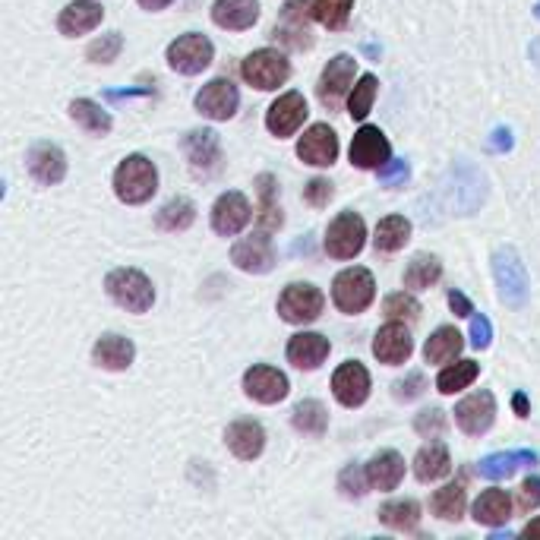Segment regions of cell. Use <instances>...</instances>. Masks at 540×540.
Masks as SVG:
<instances>
[{
  "label": "cell",
  "instance_id": "1",
  "mask_svg": "<svg viewBox=\"0 0 540 540\" xmlns=\"http://www.w3.org/2000/svg\"><path fill=\"white\" fill-rule=\"evenodd\" d=\"M158 190V171L146 155H127L114 171V193L120 203L139 206L149 203Z\"/></svg>",
  "mask_w": 540,
  "mask_h": 540
},
{
  "label": "cell",
  "instance_id": "41",
  "mask_svg": "<svg viewBox=\"0 0 540 540\" xmlns=\"http://www.w3.org/2000/svg\"><path fill=\"white\" fill-rule=\"evenodd\" d=\"M477 373H480V367L474 364V360H458V364H452V367H446L443 373H439L436 389L443 395H455V392L468 389L477 379Z\"/></svg>",
  "mask_w": 540,
  "mask_h": 540
},
{
  "label": "cell",
  "instance_id": "25",
  "mask_svg": "<svg viewBox=\"0 0 540 540\" xmlns=\"http://www.w3.org/2000/svg\"><path fill=\"white\" fill-rule=\"evenodd\" d=\"M329 338L319 332H300L288 342V360L297 370H316L329 357Z\"/></svg>",
  "mask_w": 540,
  "mask_h": 540
},
{
  "label": "cell",
  "instance_id": "38",
  "mask_svg": "<svg viewBox=\"0 0 540 540\" xmlns=\"http://www.w3.org/2000/svg\"><path fill=\"white\" fill-rule=\"evenodd\" d=\"M196 222V206L190 203L187 196H174L168 203L158 209L155 225L162 231H187Z\"/></svg>",
  "mask_w": 540,
  "mask_h": 540
},
{
  "label": "cell",
  "instance_id": "39",
  "mask_svg": "<svg viewBox=\"0 0 540 540\" xmlns=\"http://www.w3.org/2000/svg\"><path fill=\"white\" fill-rule=\"evenodd\" d=\"M70 117L86 133H95V136L111 133V114L102 105L89 102V98H76V102H70Z\"/></svg>",
  "mask_w": 540,
  "mask_h": 540
},
{
  "label": "cell",
  "instance_id": "50",
  "mask_svg": "<svg viewBox=\"0 0 540 540\" xmlns=\"http://www.w3.org/2000/svg\"><path fill=\"white\" fill-rule=\"evenodd\" d=\"M304 199L313 206V209H323L329 206V199H332V184L326 177H313L310 184L304 187Z\"/></svg>",
  "mask_w": 540,
  "mask_h": 540
},
{
  "label": "cell",
  "instance_id": "15",
  "mask_svg": "<svg viewBox=\"0 0 540 540\" xmlns=\"http://www.w3.org/2000/svg\"><path fill=\"white\" fill-rule=\"evenodd\" d=\"M297 158L313 168H329L338 158V136L329 124H313L297 143Z\"/></svg>",
  "mask_w": 540,
  "mask_h": 540
},
{
  "label": "cell",
  "instance_id": "55",
  "mask_svg": "<svg viewBox=\"0 0 540 540\" xmlns=\"http://www.w3.org/2000/svg\"><path fill=\"white\" fill-rule=\"evenodd\" d=\"M512 405H515V414H518V417H528V398H525V392H515Z\"/></svg>",
  "mask_w": 540,
  "mask_h": 540
},
{
  "label": "cell",
  "instance_id": "31",
  "mask_svg": "<svg viewBox=\"0 0 540 540\" xmlns=\"http://www.w3.org/2000/svg\"><path fill=\"white\" fill-rule=\"evenodd\" d=\"M512 515V499L506 496V490H487L477 496L474 503V522L477 525H487V528H496V525H506Z\"/></svg>",
  "mask_w": 540,
  "mask_h": 540
},
{
  "label": "cell",
  "instance_id": "33",
  "mask_svg": "<svg viewBox=\"0 0 540 540\" xmlns=\"http://www.w3.org/2000/svg\"><path fill=\"white\" fill-rule=\"evenodd\" d=\"M256 193H259V215L256 222L263 231L282 228V206H278V184L272 174H259L256 177Z\"/></svg>",
  "mask_w": 540,
  "mask_h": 540
},
{
  "label": "cell",
  "instance_id": "44",
  "mask_svg": "<svg viewBox=\"0 0 540 540\" xmlns=\"http://www.w3.org/2000/svg\"><path fill=\"white\" fill-rule=\"evenodd\" d=\"M120 51H124V38H120V32H108L102 38H95L86 51V57L92 60V64H111V60H117Z\"/></svg>",
  "mask_w": 540,
  "mask_h": 540
},
{
  "label": "cell",
  "instance_id": "7",
  "mask_svg": "<svg viewBox=\"0 0 540 540\" xmlns=\"http://www.w3.org/2000/svg\"><path fill=\"white\" fill-rule=\"evenodd\" d=\"M367 244V225L357 212H342L326 231V253L332 259H354Z\"/></svg>",
  "mask_w": 540,
  "mask_h": 540
},
{
  "label": "cell",
  "instance_id": "17",
  "mask_svg": "<svg viewBox=\"0 0 540 540\" xmlns=\"http://www.w3.org/2000/svg\"><path fill=\"white\" fill-rule=\"evenodd\" d=\"M237 105H240V92L231 79H212L196 95V111L209 120H231Z\"/></svg>",
  "mask_w": 540,
  "mask_h": 540
},
{
  "label": "cell",
  "instance_id": "53",
  "mask_svg": "<svg viewBox=\"0 0 540 540\" xmlns=\"http://www.w3.org/2000/svg\"><path fill=\"white\" fill-rule=\"evenodd\" d=\"M449 307H452L455 316H471V313H474L471 300H468L462 291H449Z\"/></svg>",
  "mask_w": 540,
  "mask_h": 540
},
{
  "label": "cell",
  "instance_id": "37",
  "mask_svg": "<svg viewBox=\"0 0 540 540\" xmlns=\"http://www.w3.org/2000/svg\"><path fill=\"white\" fill-rule=\"evenodd\" d=\"M439 278H443V263H439V259L430 256V253H420V256L411 259L408 269H405V288L427 291V288H433L439 282Z\"/></svg>",
  "mask_w": 540,
  "mask_h": 540
},
{
  "label": "cell",
  "instance_id": "26",
  "mask_svg": "<svg viewBox=\"0 0 540 540\" xmlns=\"http://www.w3.org/2000/svg\"><path fill=\"white\" fill-rule=\"evenodd\" d=\"M133 357H136V348H133L130 338H124V335H102L95 342V348H92L95 364L102 370H114V373L127 370L133 364Z\"/></svg>",
  "mask_w": 540,
  "mask_h": 540
},
{
  "label": "cell",
  "instance_id": "22",
  "mask_svg": "<svg viewBox=\"0 0 540 540\" xmlns=\"http://www.w3.org/2000/svg\"><path fill=\"white\" fill-rule=\"evenodd\" d=\"M411 351H414L411 332L402 323H386L373 338V354L389 367L405 364V360L411 357Z\"/></svg>",
  "mask_w": 540,
  "mask_h": 540
},
{
  "label": "cell",
  "instance_id": "18",
  "mask_svg": "<svg viewBox=\"0 0 540 540\" xmlns=\"http://www.w3.org/2000/svg\"><path fill=\"white\" fill-rule=\"evenodd\" d=\"M250 222V203H247V196L244 193H237V190H228L215 199V206H212V228L215 234H222V237H234L247 228Z\"/></svg>",
  "mask_w": 540,
  "mask_h": 540
},
{
  "label": "cell",
  "instance_id": "43",
  "mask_svg": "<svg viewBox=\"0 0 540 540\" xmlns=\"http://www.w3.org/2000/svg\"><path fill=\"white\" fill-rule=\"evenodd\" d=\"M354 0H316V23L326 29H345Z\"/></svg>",
  "mask_w": 540,
  "mask_h": 540
},
{
  "label": "cell",
  "instance_id": "32",
  "mask_svg": "<svg viewBox=\"0 0 540 540\" xmlns=\"http://www.w3.org/2000/svg\"><path fill=\"white\" fill-rule=\"evenodd\" d=\"M465 506H468V490H465V480H455V484H446L439 487L430 499V509L436 518H443V522H458V518L465 515Z\"/></svg>",
  "mask_w": 540,
  "mask_h": 540
},
{
  "label": "cell",
  "instance_id": "2",
  "mask_svg": "<svg viewBox=\"0 0 540 540\" xmlns=\"http://www.w3.org/2000/svg\"><path fill=\"white\" fill-rule=\"evenodd\" d=\"M493 278L499 288V300L512 310H522L528 304V272L515 247H499L493 253Z\"/></svg>",
  "mask_w": 540,
  "mask_h": 540
},
{
  "label": "cell",
  "instance_id": "56",
  "mask_svg": "<svg viewBox=\"0 0 540 540\" xmlns=\"http://www.w3.org/2000/svg\"><path fill=\"white\" fill-rule=\"evenodd\" d=\"M168 4H171V0H139V7H143V10H162Z\"/></svg>",
  "mask_w": 540,
  "mask_h": 540
},
{
  "label": "cell",
  "instance_id": "24",
  "mask_svg": "<svg viewBox=\"0 0 540 540\" xmlns=\"http://www.w3.org/2000/svg\"><path fill=\"white\" fill-rule=\"evenodd\" d=\"M225 443L237 458L250 462V458H259L266 449V430L259 427L256 420H234L225 430Z\"/></svg>",
  "mask_w": 540,
  "mask_h": 540
},
{
  "label": "cell",
  "instance_id": "47",
  "mask_svg": "<svg viewBox=\"0 0 540 540\" xmlns=\"http://www.w3.org/2000/svg\"><path fill=\"white\" fill-rule=\"evenodd\" d=\"M376 177L383 187H405V180L411 177V168L405 158H389L383 168H376Z\"/></svg>",
  "mask_w": 540,
  "mask_h": 540
},
{
  "label": "cell",
  "instance_id": "16",
  "mask_svg": "<svg viewBox=\"0 0 540 540\" xmlns=\"http://www.w3.org/2000/svg\"><path fill=\"white\" fill-rule=\"evenodd\" d=\"M184 152L196 177H209L222 165V139L215 130H193L184 139Z\"/></svg>",
  "mask_w": 540,
  "mask_h": 540
},
{
  "label": "cell",
  "instance_id": "19",
  "mask_svg": "<svg viewBox=\"0 0 540 540\" xmlns=\"http://www.w3.org/2000/svg\"><path fill=\"white\" fill-rule=\"evenodd\" d=\"M332 392L335 398L342 402L345 408H360L367 402L370 395V373L364 364H357V360H348V364H342L335 370L332 376Z\"/></svg>",
  "mask_w": 540,
  "mask_h": 540
},
{
  "label": "cell",
  "instance_id": "11",
  "mask_svg": "<svg viewBox=\"0 0 540 540\" xmlns=\"http://www.w3.org/2000/svg\"><path fill=\"white\" fill-rule=\"evenodd\" d=\"M316 19V0H288L282 7V26H275V38H282L291 48H310L313 38L307 23Z\"/></svg>",
  "mask_w": 540,
  "mask_h": 540
},
{
  "label": "cell",
  "instance_id": "3",
  "mask_svg": "<svg viewBox=\"0 0 540 540\" xmlns=\"http://www.w3.org/2000/svg\"><path fill=\"white\" fill-rule=\"evenodd\" d=\"M105 288L114 304L130 313H146L155 304V288L139 269H114L105 278Z\"/></svg>",
  "mask_w": 540,
  "mask_h": 540
},
{
  "label": "cell",
  "instance_id": "45",
  "mask_svg": "<svg viewBox=\"0 0 540 540\" xmlns=\"http://www.w3.org/2000/svg\"><path fill=\"white\" fill-rule=\"evenodd\" d=\"M383 313H386L389 319H414V316L420 313V304H417L411 294L395 291V294H389V297L383 300Z\"/></svg>",
  "mask_w": 540,
  "mask_h": 540
},
{
  "label": "cell",
  "instance_id": "10",
  "mask_svg": "<svg viewBox=\"0 0 540 540\" xmlns=\"http://www.w3.org/2000/svg\"><path fill=\"white\" fill-rule=\"evenodd\" d=\"M307 98L300 95V92H285V95H278L275 102L269 105L266 111V127L272 136L278 139H285V136H294L300 127H304V120H307Z\"/></svg>",
  "mask_w": 540,
  "mask_h": 540
},
{
  "label": "cell",
  "instance_id": "30",
  "mask_svg": "<svg viewBox=\"0 0 540 540\" xmlns=\"http://www.w3.org/2000/svg\"><path fill=\"white\" fill-rule=\"evenodd\" d=\"M449 471H452V458L443 443H427L414 455V474H417V480H424V484L443 480Z\"/></svg>",
  "mask_w": 540,
  "mask_h": 540
},
{
  "label": "cell",
  "instance_id": "23",
  "mask_svg": "<svg viewBox=\"0 0 540 540\" xmlns=\"http://www.w3.org/2000/svg\"><path fill=\"white\" fill-rule=\"evenodd\" d=\"M102 4H95V0H73L57 16V29L64 32L67 38H76V35H86L92 32L98 23H102Z\"/></svg>",
  "mask_w": 540,
  "mask_h": 540
},
{
  "label": "cell",
  "instance_id": "35",
  "mask_svg": "<svg viewBox=\"0 0 540 540\" xmlns=\"http://www.w3.org/2000/svg\"><path fill=\"white\" fill-rule=\"evenodd\" d=\"M411 240V222L405 215H389L383 222L376 225V234H373V247L379 253H395L402 250Z\"/></svg>",
  "mask_w": 540,
  "mask_h": 540
},
{
  "label": "cell",
  "instance_id": "49",
  "mask_svg": "<svg viewBox=\"0 0 540 540\" xmlns=\"http://www.w3.org/2000/svg\"><path fill=\"white\" fill-rule=\"evenodd\" d=\"M540 506V477H525L518 487V512H534Z\"/></svg>",
  "mask_w": 540,
  "mask_h": 540
},
{
  "label": "cell",
  "instance_id": "29",
  "mask_svg": "<svg viewBox=\"0 0 540 540\" xmlns=\"http://www.w3.org/2000/svg\"><path fill=\"white\" fill-rule=\"evenodd\" d=\"M259 19V4L256 0H218L212 7V23L240 32V29H250Z\"/></svg>",
  "mask_w": 540,
  "mask_h": 540
},
{
  "label": "cell",
  "instance_id": "28",
  "mask_svg": "<svg viewBox=\"0 0 540 540\" xmlns=\"http://www.w3.org/2000/svg\"><path fill=\"white\" fill-rule=\"evenodd\" d=\"M540 462V455L534 449H518V452H493L487 458H480V474L490 480H506L518 468H534Z\"/></svg>",
  "mask_w": 540,
  "mask_h": 540
},
{
  "label": "cell",
  "instance_id": "40",
  "mask_svg": "<svg viewBox=\"0 0 540 540\" xmlns=\"http://www.w3.org/2000/svg\"><path fill=\"white\" fill-rule=\"evenodd\" d=\"M294 427L300 433H310V436H323L326 427H329V414L323 408V402H316V398H307V402H300L291 414Z\"/></svg>",
  "mask_w": 540,
  "mask_h": 540
},
{
  "label": "cell",
  "instance_id": "48",
  "mask_svg": "<svg viewBox=\"0 0 540 540\" xmlns=\"http://www.w3.org/2000/svg\"><path fill=\"white\" fill-rule=\"evenodd\" d=\"M446 427V411H439V408H430V411H420L417 420H414V430L420 436H439Z\"/></svg>",
  "mask_w": 540,
  "mask_h": 540
},
{
  "label": "cell",
  "instance_id": "20",
  "mask_svg": "<svg viewBox=\"0 0 540 540\" xmlns=\"http://www.w3.org/2000/svg\"><path fill=\"white\" fill-rule=\"evenodd\" d=\"M26 165L42 187H54L67 177V155L54 143H35L26 155Z\"/></svg>",
  "mask_w": 540,
  "mask_h": 540
},
{
  "label": "cell",
  "instance_id": "58",
  "mask_svg": "<svg viewBox=\"0 0 540 540\" xmlns=\"http://www.w3.org/2000/svg\"><path fill=\"white\" fill-rule=\"evenodd\" d=\"M534 16L540 19V0H537V7H534Z\"/></svg>",
  "mask_w": 540,
  "mask_h": 540
},
{
  "label": "cell",
  "instance_id": "27",
  "mask_svg": "<svg viewBox=\"0 0 540 540\" xmlns=\"http://www.w3.org/2000/svg\"><path fill=\"white\" fill-rule=\"evenodd\" d=\"M405 477V458L395 449H383L376 452L367 462V480L373 490H395Z\"/></svg>",
  "mask_w": 540,
  "mask_h": 540
},
{
  "label": "cell",
  "instance_id": "42",
  "mask_svg": "<svg viewBox=\"0 0 540 540\" xmlns=\"http://www.w3.org/2000/svg\"><path fill=\"white\" fill-rule=\"evenodd\" d=\"M373 98H376V76L373 73H364L357 79L354 92L348 95V111L354 120H364L373 108Z\"/></svg>",
  "mask_w": 540,
  "mask_h": 540
},
{
  "label": "cell",
  "instance_id": "36",
  "mask_svg": "<svg viewBox=\"0 0 540 540\" xmlns=\"http://www.w3.org/2000/svg\"><path fill=\"white\" fill-rule=\"evenodd\" d=\"M379 522L392 531H405V534H414L417 525H420V506L414 499H392L383 509H379Z\"/></svg>",
  "mask_w": 540,
  "mask_h": 540
},
{
  "label": "cell",
  "instance_id": "4",
  "mask_svg": "<svg viewBox=\"0 0 540 540\" xmlns=\"http://www.w3.org/2000/svg\"><path fill=\"white\" fill-rule=\"evenodd\" d=\"M373 297H376V282H373V275L367 269H345V272H338L335 275V282H332V300H335V307L342 310V313H364L370 304H373Z\"/></svg>",
  "mask_w": 540,
  "mask_h": 540
},
{
  "label": "cell",
  "instance_id": "8",
  "mask_svg": "<svg viewBox=\"0 0 540 540\" xmlns=\"http://www.w3.org/2000/svg\"><path fill=\"white\" fill-rule=\"evenodd\" d=\"M212 57H215L212 42H209L206 35H199V32H187V35H180L177 42L168 45V64H171V70L184 73V76L203 73L212 64Z\"/></svg>",
  "mask_w": 540,
  "mask_h": 540
},
{
  "label": "cell",
  "instance_id": "9",
  "mask_svg": "<svg viewBox=\"0 0 540 540\" xmlns=\"http://www.w3.org/2000/svg\"><path fill=\"white\" fill-rule=\"evenodd\" d=\"M354 73H357V60L351 54H338V57H332L329 64H326L323 76H319L316 95H319V102H323L329 111H335L338 105H342L345 92L354 83Z\"/></svg>",
  "mask_w": 540,
  "mask_h": 540
},
{
  "label": "cell",
  "instance_id": "6",
  "mask_svg": "<svg viewBox=\"0 0 540 540\" xmlns=\"http://www.w3.org/2000/svg\"><path fill=\"white\" fill-rule=\"evenodd\" d=\"M323 304L326 297L323 291H319L316 285H288L282 291V297H278V313H282L285 323L291 326H304V323H313V319H319V313H323Z\"/></svg>",
  "mask_w": 540,
  "mask_h": 540
},
{
  "label": "cell",
  "instance_id": "54",
  "mask_svg": "<svg viewBox=\"0 0 540 540\" xmlns=\"http://www.w3.org/2000/svg\"><path fill=\"white\" fill-rule=\"evenodd\" d=\"M490 149H493V152H509V149H512V133H509V127H496V130H493Z\"/></svg>",
  "mask_w": 540,
  "mask_h": 540
},
{
  "label": "cell",
  "instance_id": "51",
  "mask_svg": "<svg viewBox=\"0 0 540 540\" xmlns=\"http://www.w3.org/2000/svg\"><path fill=\"white\" fill-rule=\"evenodd\" d=\"M424 389H427L424 373H408V379L395 383V398L398 402H414L417 395H424Z\"/></svg>",
  "mask_w": 540,
  "mask_h": 540
},
{
  "label": "cell",
  "instance_id": "34",
  "mask_svg": "<svg viewBox=\"0 0 540 540\" xmlns=\"http://www.w3.org/2000/svg\"><path fill=\"white\" fill-rule=\"evenodd\" d=\"M465 342H462V332H458L455 326H439L424 345V357L427 364H449V360H455L458 354H462Z\"/></svg>",
  "mask_w": 540,
  "mask_h": 540
},
{
  "label": "cell",
  "instance_id": "14",
  "mask_svg": "<svg viewBox=\"0 0 540 540\" xmlns=\"http://www.w3.org/2000/svg\"><path fill=\"white\" fill-rule=\"evenodd\" d=\"M496 420V398L493 392H474L468 398H462V402L455 405V424L462 427L468 436H480L487 433L493 427Z\"/></svg>",
  "mask_w": 540,
  "mask_h": 540
},
{
  "label": "cell",
  "instance_id": "5",
  "mask_svg": "<svg viewBox=\"0 0 540 540\" xmlns=\"http://www.w3.org/2000/svg\"><path fill=\"white\" fill-rule=\"evenodd\" d=\"M240 73H244L247 83L256 86L259 92H272V89H278V86H285V79L291 76V64L285 60L282 51L259 48V51H253V54L244 60Z\"/></svg>",
  "mask_w": 540,
  "mask_h": 540
},
{
  "label": "cell",
  "instance_id": "12",
  "mask_svg": "<svg viewBox=\"0 0 540 540\" xmlns=\"http://www.w3.org/2000/svg\"><path fill=\"white\" fill-rule=\"evenodd\" d=\"M392 158V146L386 133L379 127H360L351 139V165L364 168V171H376L383 168Z\"/></svg>",
  "mask_w": 540,
  "mask_h": 540
},
{
  "label": "cell",
  "instance_id": "57",
  "mask_svg": "<svg viewBox=\"0 0 540 540\" xmlns=\"http://www.w3.org/2000/svg\"><path fill=\"white\" fill-rule=\"evenodd\" d=\"M522 534H525V537H540V518H534V522H528Z\"/></svg>",
  "mask_w": 540,
  "mask_h": 540
},
{
  "label": "cell",
  "instance_id": "46",
  "mask_svg": "<svg viewBox=\"0 0 540 540\" xmlns=\"http://www.w3.org/2000/svg\"><path fill=\"white\" fill-rule=\"evenodd\" d=\"M367 487H370V480H367V468L360 471L357 465H348L342 474H338V490H342L348 499H360L367 493Z\"/></svg>",
  "mask_w": 540,
  "mask_h": 540
},
{
  "label": "cell",
  "instance_id": "52",
  "mask_svg": "<svg viewBox=\"0 0 540 540\" xmlns=\"http://www.w3.org/2000/svg\"><path fill=\"white\" fill-rule=\"evenodd\" d=\"M490 338H493V326L484 313H471V345L474 348H490Z\"/></svg>",
  "mask_w": 540,
  "mask_h": 540
},
{
  "label": "cell",
  "instance_id": "13",
  "mask_svg": "<svg viewBox=\"0 0 540 540\" xmlns=\"http://www.w3.org/2000/svg\"><path fill=\"white\" fill-rule=\"evenodd\" d=\"M231 263L244 272H253V275H266L272 266H275V247L269 240V231H259V234H250L244 240H237L234 250H231Z\"/></svg>",
  "mask_w": 540,
  "mask_h": 540
},
{
  "label": "cell",
  "instance_id": "21",
  "mask_svg": "<svg viewBox=\"0 0 540 540\" xmlns=\"http://www.w3.org/2000/svg\"><path fill=\"white\" fill-rule=\"evenodd\" d=\"M244 392L259 405H275L288 395V376L275 367H250L244 373Z\"/></svg>",
  "mask_w": 540,
  "mask_h": 540
}]
</instances>
